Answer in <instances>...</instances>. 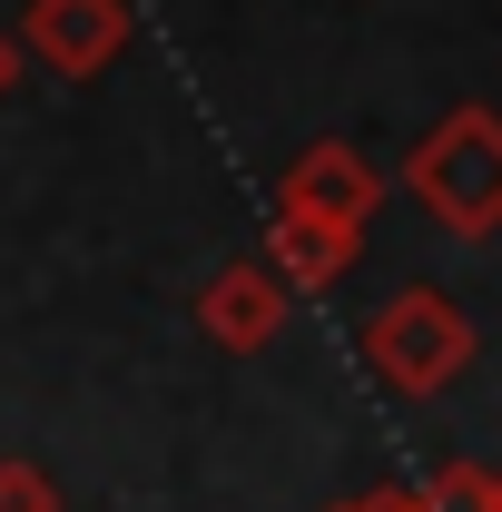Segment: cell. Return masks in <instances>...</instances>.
Returning <instances> with one entry per match:
<instances>
[{"mask_svg":"<svg viewBox=\"0 0 502 512\" xmlns=\"http://www.w3.org/2000/svg\"><path fill=\"white\" fill-rule=\"evenodd\" d=\"M404 188L434 207V227H453V237H493V227H502V109L463 99L453 119H434L424 148L404 158Z\"/></svg>","mask_w":502,"mask_h":512,"instance_id":"6da1fadb","label":"cell"},{"mask_svg":"<svg viewBox=\"0 0 502 512\" xmlns=\"http://www.w3.org/2000/svg\"><path fill=\"white\" fill-rule=\"evenodd\" d=\"M365 365H375L394 394H443L473 365V316L443 296V286H404L375 325H365Z\"/></svg>","mask_w":502,"mask_h":512,"instance_id":"7a4b0ae2","label":"cell"},{"mask_svg":"<svg viewBox=\"0 0 502 512\" xmlns=\"http://www.w3.org/2000/svg\"><path fill=\"white\" fill-rule=\"evenodd\" d=\"M276 207H296V217H325V227H355V237H365V217L384 207V168L355 148V138H315L306 158L276 178Z\"/></svg>","mask_w":502,"mask_h":512,"instance_id":"3957f363","label":"cell"},{"mask_svg":"<svg viewBox=\"0 0 502 512\" xmlns=\"http://www.w3.org/2000/svg\"><path fill=\"white\" fill-rule=\"evenodd\" d=\"M20 50L40 69H60V79H99L128 50V0H30Z\"/></svg>","mask_w":502,"mask_h":512,"instance_id":"277c9868","label":"cell"},{"mask_svg":"<svg viewBox=\"0 0 502 512\" xmlns=\"http://www.w3.org/2000/svg\"><path fill=\"white\" fill-rule=\"evenodd\" d=\"M296 306V286L266 266V256H237V266H217L207 286H197V325L227 345V355H266L276 345V325Z\"/></svg>","mask_w":502,"mask_h":512,"instance_id":"5b68a950","label":"cell"},{"mask_svg":"<svg viewBox=\"0 0 502 512\" xmlns=\"http://www.w3.org/2000/svg\"><path fill=\"white\" fill-rule=\"evenodd\" d=\"M355 227H325V217H296V207H276V227H266V266L296 286V296H315V286H335L345 266H355Z\"/></svg>","mask_w":502,"mask_h":512,"instance_id":"8992f818","label":"cell"},{"mask_svg":"<svg viewBox=\"0 0 502 512\" xmlns=\"http://www.w3.org/2000/svg\"><path fill=\"white\" fill-rule=\"evenodd\" d=\"M335 512H502V503H493V473L483 463H443L424 483H375V493H355Z\"/></svg>","mask_w":502,"mask_h":512,"instance_id":"52a82bcc","label":"cell"},{"mask_svg":"<svg viewBox=\"0 0 502 512\" xmlns=\"http://www.w3.org/2000/svg\"><path fill=\"white\" fill-rule=\"evenodd\" d=\"M0 512H60L50 473H40V463H0Z\"/></svg>","mask_w":502,"mask_h":512,"instance_id":"ba28073f","label":"cell"},{"mask_svg":"<svg viewBox=\"0 0 502 512\" xmlns=\"http://www.w3.org/2000/svg\"><path fill=\"white\" fill-rule=\"evenodd\" d=\"M10 79H20V40L0 30V99H10Z\"/></svg>","mask_w":502,"mask_h":512,"instance_id":"9c48e42d","label":"cell"},{"mask_svg":"<svg viewBox=\"0 0 502 512\" xmlns=\"http://www.w3.org/2000/svg\"><path fill=\"white\" fill-rule=\"evenodd\" d=\"M483 473H493V503H502V463H483Z\"/></svg>","mask_w":502,"mask_h":512,"instance_id":"30bf717a","label":"cell"}]
</instances>
